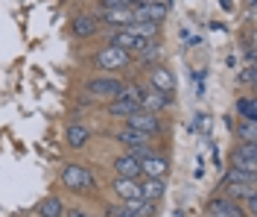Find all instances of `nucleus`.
<instances>
[{
  "label": "nucleus",
  "mask_w": 257,
  "mask_h": 217,
  "mask_svg": "<svg viewBox=\"0 0 257 217\" xmlns=\"http://www.w3.org/2000/svg\"><path fill=\"white\" fill-rule=\"evenodd\" d=\"M59 179H62V185L67 191H73V194H94L96 188H99L94 170H88L85 165H73V162L62 167Z\"/></svg>",
  "instance_id": "1"
},
{
  "label": "nucleus",
  "mask_w": 257,
  "mask_h": 217,
  "mask_svg": "<svg viewBox=\"0 0 257 217\" xmlns=\"http://www.w3.org/2000/svg\"><path fill=\"white\" fill-rule=\"evenodd\" d=\"M123 80L120 77H91L88 83H85V94L91 97V100H114V97H120V91H123Z\"/></svg>",
  "instance_id": "2"
},
{
  "label": "nucleus",
  "mask_w": 257,
  "mask_h": 217,
  "mask_svg": "<svg viewBox=\"0 0 257 217\" xmlns=\"http://www.w3.org/2000/svg\"><path fill=\"white\" fill-rule=\"evenodd\" d=\"M126 126L128 129H135V132H144L146 138H155V135L164 132V120L161 115H152V112H135V115L126 117Z\"/></svg>",
  "instance_id": "3"
},
{
  "label": "nucleus",
  "mask_w": 257,
  "mask_h": 217,
  "mask_svg": "<svg viewBox=\"0 0 257 217\" xmlns=\"http://www.w3.org/2000/svg\"><path fill=\"white\" fill-rule=\"evenodd\" d=\"M132 53H123V50H117V47H111V44H105L102 50H96L94 56V65L99 67V70H123V67L132 65Z\"/></svg>",
  "instance_id": "4"
},
{
  "label": "nucleus",
  "mask_w": 257,
  "mask_h": 217,
  "mask_svg": "<svg viewBox=\"0 0 257 217\" xmlns=\"http://www.w3.org/2000/svg\"><path fill=\"white\" fill-rule=\"evenodd\" d=\"M176 74L170 70V67L164 65H155L152 70H149V88L152 91H161V94H173L176 91Z\"/></svg>",
  "instance_id": "5"
},
{
  "label": "nucleus",
  "mask_w": 257,
  "mask_h": 217,
  "mask_svg": "<svg viewBox=\"0 0 257 217\" xmlns=\"http://www.w3.org/2000/svg\"><path fill=\"white\" fill-rule=\"evenodd\" d=\"M167 15H170L167 3H158V0H152V3H146V6L132 9V21H152V24H161Z\"/></svg>",
  "instance_id": "6"
},
{
  "label": "nucleus",
  "mask_w": 257,
  "mask_h": 217,
  "mask_svg": "<svg viewBox=\"0 0 257 217\" xmlns=\"http://www.w3.org/2000/svg\"><path fill=\"white\" fill-rule=\"evenodd\" d=\"M111 170L117 173V179H138L141 176V162L132 153H126V156H117L111 162Z\"/></svg>",
  "instance_id": "7"
},
{
  "label": "nucleus",
  "mask_w": 257,
  "mask_h": 217,
  "mask_svg": "<svg viewBox=\"0 0 257 217\" xmlns=\"http://www.w3.org/2000/svg\"><path fill=\"white\" fill-rule=\"evenodd\" d=\"M208 217H245L242 214V205L228 197H216L208 202Z\"/></svg>",
  "instance_id": "8"
},
{
  "label": "nucleus",
  "mask_w": 257,
  "mask_h": 217,
  "mask_svg": "<svg viewBox=\"0 0 257 217\" xmlns=\"http://www.w3.org/2000/svg\"><path fill=\"white\" fill-rule=\"evenodd\" d=\"M141 173L144 179H167L170 176V162L164 156H149L141 162Z\"/></svg>",
  "instance_id": "9"
},
{
  "label": "nucleus",
  "mask_w": 257,
  "mask_h": 217,
  "mask_svg": "<svg viewBox=\"0 0 257 217\" xmlns=\"http://www.w3.org/2000/svg\"><path fill=\"white\" fill-rule=\"evenodd\" d=\"M99 33V21L96 15H76L70 21V35L73 38H91V35Z\"/></svg>",
  "instance_id": "10"
},
{
  "label": "nucleus",
  "mask_w": 257,
  "mask_h": 217,
  "mask_svg": "<svg viewBox=\"0 0 257 217\" xmlns=\"http://www.w3.org/2000/svg\"><path fill=\"white\" fill-rule=\"evenodd\" d=\"M32 214H35V217H64V202L59 200L56 194H50V197H41V200L35 202Z\"/></svg>",
  "instance_id": "11"
},
{
  "label": "nucleus",
  "mask_w": 257,
  "mask_h": 217,
  "mask_svg": "<svg viewBox=\"0 0 257 217\" xmlns=\"http://www.w3.org/2000/svg\"><path fill=\"white\" fill-rule=\"evenodd\" d=\"M167 106H173V94H161V91H152V88H146L144 103H141V109H144V112L161 115V112H164Z\"/></svg>",
  "instance_id": "12"
},
{
  "label": "nucleus",
  "mask_w": 257,
  "mask_h": 217,
  "mask_svg": "<svg viewBox=\"0 0 257 217\" xmlns=\"http://www.w3.org/2000/svg\"><path fill=\"white\" fill-rule=\"evenodd\" d=\"M88 138H91V129L79 123V120H73V123H67V129H64V141H67V147H73V150H82L85 144H88Z\"/></svg>",
  "instance_id": "13"
},
{
  "label": "nucleus",
  "mask_w": 257,
  "mask_h": 217,
  "mask_svg": "<svg viewBox=\"0 0 257 217\" xmlns=\"http://www.w3.org/2000/svg\"><path fill=\"white\" fill-rule=\"evenodd\" d=\"M225 197H228V200H234V202H242V200H248V197H257V185H254V179L225 185Z\"/></svg>",
  "instance_id": "14"
},
{
  "label": "nucleus",
  "mask_w": 257,
  "mask_h": 217,
  "mask_svg": "<svg viewBox=\"0 0 257 217\" xmlns=\"http://www.w3.org/2000/svg\"><path fill=\"white\" fill-rule=\"evenodd\" d=\"M99 24H105V27H120V30H126L128 24H132V9H108V12H99L96 18Z\"/></svg>",
  "instance_id": "15"
},
{
  "label": "nucleus",
  "mask_w": 257,
  "mask_h": 217,
  "mask_svg": "<svg viewBox=\"0 0 257 217\" xmlns=\"http://www.w3.org/2000/svg\"><path fill=\"white\" fill-rule=\"evenodd\" d=\"M126 211H132L135 217H155L158 214V202H152V200H144V197H135V200H126V202H120Z\"/></svg>",
  "instance_id": "16"
},
{
  "label": "nucleus",
  "mask_w": 257,
  "mask_h": 217,
  "mask_svg": "<svg viewBox=\"0 0 257 217\" xmlns=\"http://www.w3.org/2000/svg\"><path fill=\"white\" fill-rule=\"evenodd\" d=\"M111 191H114V197H117L120 202H126V200L141 197V182H138V179H114Z\"/></svg>",
  "instance_id": "17"
},
{
  "label": "nucleus",
  "mask_w": 257,
  "mask_h": 217,
  "mask_svg": "<svg viewBox=\"0 0 257 217\" xmlns=\"http://www.w3.org/2000/svg\"><path fill=\"white\" fill-rule=\"evenodd\" d=\"M158 27L161 24H152V21H132L126 27V33H132L141 41H152V38H158Z\"/></svg>",
  "instance_id": "18"
},
{
  "label": "nucleus",
  "mask_w": 257,
  "mask_h": 217,
  "mask_svg": "<svg viewBox=\"0 0 257 217\" xmlns=\"http://www.w3.org/2000/svg\"><path fill=\"white\" fill-rule=\"evenodd\" d=\"M105 112H108V117H123V120H126L128 115L141 112V106H135V103L123 100V97H114V100H108V106H105Z\"/></svg>",
  "instance_id": "19"
},
{
  "label": "nucleus",
  "mask_w": 257,
  "mask_h": 217,
  "mask_svg": "<svg viewBox=\"0 0 257 217\" xmlns=\"http://www.w3.org/2000/svg\"><path fill=\"white\" fill-rule=\"evenodd\" d=\"M164 194H167V182H164V179H144V182H141V197H144V200L158 202Z\"/></svg>",
  "instance_id": "20"
},
{
  "label": "nucleus",
  "mask_w": 257,
  "mask_h": 217,
  "mask_svg": "<svg viewBox=\"0 0 257 217\" xmlns=\"http://www.w3.org/2000/svg\"><path fill=\"white\" fill-rule=\"evenodd\" d=\"M114 138H117L123 147H128V150H132V147H144V144H149V138H146L144 132H135V129H128V126H123Z\"/></svg>",
  "instance_id": "21"
},
{
  "label": "nucleus",
  "mask_w": 257,
  "mask_h": 217,
  "mask_svg": "<svg viewBox=\"0 0 257 217\" xmlns=\"http://www.w3.org/2000/svg\"><path fill=\"white\" fill-rule=\"evenodd\" d=\"M158 59H161V44H158V38L146 41L144 47L138 50V62H141V65H155Z\"/></svg>",
  "instance_id": "22"
},
{
  "label": "nucleus",
  "mask_w": 257,
  "mask_h": 217,
  "mask_svg": "<svg viewBox=\"0 0 257 217\" xmlns=\"http://www.w3.org/2000/svg\"><path fill=\"white\" fill-rule=\"evenodd\" d=\"M237 115H240L242 120H257V100H254V94L237 97Z\"/></svg>",
  "instance_id": "23"
},
{
  "label": "nucleus",
  "mask_w": 257,
  "mask_h": 217,
  "mask_svg": "<svg viewBox=\"0 0 257 217\" xmlns=\"http://www.w3.org/2000/svg\"><path fill=\"white\" fill-rule=\"evenodd\" d=\"M237 141L240 144H257V120H242V123H237Z\"/></svg>",
  "instance_id": "24"
},
{
  "label": "nucleus",
  "mask_w": 257,
  "mask_h": 217,
  "mask_svg": "<svg viewBox=\"0 0 257 217\" xmlns=\"http://www.w3.org/2000/svg\"><path fill=\"white\" fill-rule=\"evenodd\" d=\"M254 80H257L254 65H245L240 74H237V85H245V88H254Z\"/></svg>",
  "instance_id": "25"
},
{
  "label": "nucleus",
  "mask_w": 257,
  "mask_h": 217,
  "mask_svg": "<svg viewBox=\"0 0 257 217\" xmlns=\"http://www.w3.org/2000/svg\"><path fill=\"white\" fill-rule=\"evenodd\" d=\"M108 9H132V0H99V12Z\"/></svg>",
  "instance_id": "26"
},
{
  "label": "nucleus",
  "mask_w": 257,
  "mask_h": 217,
  "mask_svg": "<svg viewBox=\"0 0 257 217\" xmlns=\"http://www.w3.org/2000/svg\"><path fill=\"white\" fill-rule=\"evenodd\" d=\"M105 214H108V217H135V214H132V211H126L123 205H111V208H108Z\"/></svg>",
  "instance_id": "27"
},
{
  "label": "nucleus",
  "mask_w": 257,
  "mask_h": 217,
  "mask_svg": "<svg viewBox=\"0 0 257 217\" xmlns=\"http://www.w3.org/2000/svg\"><path fill=\"white\" fill-rule=\"evenodd\" d=\"M64 217H94V214H88L82 208H70V211H64Z\"/></svg>",
  "instance_id": "28"
},
{
  "label": "nucleus",
  "mask_w": 257,
  "mask_h": 217,
  "mask_svg": "<svg viewBox=\"0 0 257 217\" xmlns=\"http://www.w3.org/2000/svg\"><path fill=\"white\" fill-rule=\"evenodd\" d=\"M219 3H222L225 12H231V9H234V0H219Z\"/></svg>",
  "instance_id": "29"
}]
</instances>
